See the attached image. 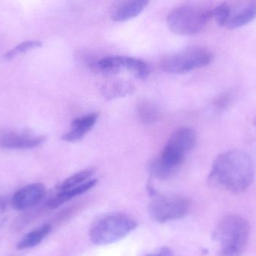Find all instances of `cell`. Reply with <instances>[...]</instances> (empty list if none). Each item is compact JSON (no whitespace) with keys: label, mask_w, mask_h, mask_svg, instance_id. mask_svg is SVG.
Returning <instances> with one entry per match:
<instances>
[{"label":"cell","mask_w":256,"mask_h":256,"mask_svg":"<svg viewBox=\"0 0 256 256\" xmlns=\"http://www.w3.org/2000/svg\"><path fill=\"white\" fill-rule=\"evenodd\" d=\"M50 225L45 224L24 235L16 244L18 249H31L38 246L50 233Z\"/></svg>","instance_id":"obj_15"},{"label":"cell","mask_w":256,"mask_h":256,"mask_svg":"<svg viewBox=\"0 0 256 256\" xmlns=\"http://www.w3.org/2000/svg\"><path fill=\"white\" fill-rule=\"evenodd\" d=\"M99 67L106 72H120L126 70L138 78H147L150 73L148 66L142 60L124 56H112L102 59Z\"/></svg>","instance_id":"obj_7"},{"label":"cell","mask_w":256,"mask_h":256,"mask_svg":"<svg viewBox=\"0 0 256 256\" xmlns=\"http://www.w3.org/2000/svg\"><path fill=\"white\" fill-rule=\"evenodd\" d=\"M148 4L146 0H131L123 2L112 10V19L116 22L129 21L140 15Z\"/></svg>","instance_id":"obj_13"},{"label":"cell","mask_w":256,"mask_h":256,"mask_svg":"<svg viewBox=\"0 0 256 256\" xmlns=\"http://www.w3.org/2000/svg\"><path fill=\"white\" fill-rule=\"evenodd\" d=\"M250 225L246 219L230 214L221 219L214 231L220 256H240L246 250L250 239Z\"/></svg>","instance_id":"obj_2"},{"label":"cell","mask_w":256,"mask_h":256,"mask_svg":"<svg viewBox=\"0 0 256 256\" xmlns=\"http://www.w3.org/2000/svg\"><path fill=\"white\" fill-rule=\"evenodd\" d=\"M212 18V10L186 5L174 8L168 13L167 24L176 34L192 36L202 31Z\"/></svg>","instance_id":"obj_4"},{"label":"cell","mask_w":256,"mask_h":256,"mask_svg":"<svg viewBox=\"0 0 256 256\" xmlns=\"http://www.w3.org/2000/svg\"><path fill=\"white\" fill-rule=\"evenodd\" d=\"M98 118V114L92 113L75 119L72 123L70 130L64 134L62 139L70 143L81 141L93 129Z\"/></svg>","instance_id":"obj_11"},{"label":"cell","mask_w":256,"mask_h":256,"mask_svg":"<svg viewBox=\"0 0 256 256\" xmlns=\"http://www.w3.org/2000/svg\"><path fill=\"white\" fill-rule=\"evenodd\" d=\"M6 210H7V202L2 198H0V225L4 222V215Z\"/></svg>","instance_id":"obj_22"},{"label":"cell","mask_w":256,"mask_h":256,"mask_svg":"<svg viewBox=\"0 0 256 256\" xmlns=\"http://www.w3.org/2000/svg\"><path fill=\"white\" fill-rule=\"evenodd\" d=\"M142 256H158L156 254H148V255H144Z\"/></svg>","instance_id":"obj_24"},{"label":"cell","mask_w":256,"mask_h":256,"mask_svg":"<svg viewBox=\"0 0 256 256\" xmlns=\"http://www.w3.org/2000/svg\"><path fill=\"white\" fill-rule=\"evenodd\" d=\"M213 60V54L204 48H191L167 56L161 67L172 74H185L206 67Z\"/></svg>","instance_id":"obj_5"},{"label":"cell","mask_w":256,"mask_h":256,"mask_svg":"<svg viewBox=\"0 0 256 256\" xmlns=\"http://www.w3.org/2000/svg\"><path fill=\"white\" fill-rule=\"evenodd\" d=\"M96 183H97V180L92 178L78 187L73 188L64 192H58L55 196L52 197L48 201V207L51 209L57 208L67 201H70L72 198L88 192L90 189L96 186Z\"/></svg>","instance_id":"obj_14"},{"label":"cell","mask_w":256,"mask_h":256,"mask_svg":"<svg viewBox=\"0 0 256 256\" xmlns=\"http://www.w3.org/2000/svg\"><path fill=\"white\" fill-rule=\"evenodd\" d=\"M230 12H231V6L228 3H222L212 10V18H214L215 21L220 26L226 27L227 21L230 18Z\"/></svg>","instance_id":"obj_20"},{"label":"cell","mask_w":256,"mask_h":256,"mask_svg":"<svg viewBox=\"0 0 256 256\" xmlns=\"http://www.w3.org/2000/svg\"><path fill=\"white\" fill-rule=\"evenodd\" d=\"M104 94L108 99H115L117 97L126 96L132 91V87L126 82H114L108 85L104 89Z\"/></svg>","instance_id":"obj_18"},{"label":"cell","mask_w":256,"mask_h":256,"mask_svg":"<svg viewBox=\"0 0 256 256\" xmlns=\"http://www.w3.org/2000/svg\"><path fill=\"white\" fill-rule=\"evenodd\" d=\"M46 195V188L42 183L27 185L14 194L12 207L16 210H25L36 207Z\"/></svg>","instance_id":"obj_8"},{"label":"cell","mask_w":256,"mask_h":256,"mask_svg":"<svg viewBox=\"0 0 256 256\" xmlns=\"http://www.w3.org/2000/svg\"><path fill=\"white\" fill-rule=\"evenodd\" d=\"M158 256H173L172 252L170 248L167 246H164L160 249L159 252L156 253Z\"/></svg>","instance_id":"obj_23"},{"label":"cell","mask_w":256,"mask_h":256,"mask_svg":"<svg viewBox=\"0 0 256 256\" xmlns=\"http://www.w3.org/2000/svg\"><path fill=\"white\" fill-rule=\"evenodd\" d=\"M256 18V1L246 2L242 6L232 8L230 18L226 27L238 29L252 22Z\"/></svg>","instance_id":"obj_12"},{"label":"cell","mask_w":256,"mask_h":256,"mask_svg":"<svg viewBox=\"0 0 256 256\" xmlns=\"http://www.w3.org/2000/svg\"><path fill=\"white\" fill-rule=\"evenodd\" d=\"M137 114L140 120L147 124L158 121L161 115L159 108L147 99L140 101L137 106Z\"/></svg>","instance_id":"obj_17"},{"label":"cell","mask_w":256,"mask_h":256,"mask_svg":"<svg viewBox=\"0 0 256 256\" xmlns=\"http://www.w3.org/2000/svg\"><path fill=\"white\" fill-rule=\"evenodd\" d=\"M230 98H231V95L230 93H224L219 97L216 98L214 105L219 108H225L230 103Z\"/></svg>","instance_id":"obj_21"},{"label":"cell","mask_w":256,"mask_h":256,"mask_svg":"<svg viewBox=\"0 0 256 256\" xmlns=\"http://www.w3.org/2000/svg\"><path fill=\"white\" fill-rule=\"evenodd\" d=\"M46 137L30 135L24 132H4L0 133V148L9 150H27L43 144Z\"/></svg>","instance_id":"obj_9"},{"label":"cell","mask_w":256,"mask_h":256,"mask_svg":"<svg viewBox=\"0 0 256 256\" xmlns=\"http://www.w3.org/2000/svg\"><path fill=\"white\" fill-rule=\"evenodd\" d=\"M209 180L232 193L246 191L255 178L252 158L242 150L224 152L216 156L212 165Z\"/></svg>","instance_id":"obj_1"},{"label":"cell","mask_w":256,"mask_h":256,"mask_svg":"<svg viewBox=\"0 0 256 256\" xmlns=\"http://www.w3.org/2000/svg\"><path fill=\"white\" fill-rule=\"evenodd\" d=\"M254 126H256V120H254Z\"/></svg>","instance_id":"obj_25"},{"label":"cell","mask_w":256,"mask_h":256,"mask_svg":"<svg viewBox=\"0 0 256 256\" xmlns=\"http://www.w3.org/2000/svg\"><path fill=\"white\" fill-rule=\"evenodd\" d=\"M152 199L148 206L150 217L165 223L184 217L190 209V202L184 197L177 195H160L154 189H149Z\"/></svg>","instance_id":"obj_6"},{"label":"cell","mask_w":256,"mask_h":256,"mask_svg":"<svg viewBox=\"0 0 256 256\" xmlns=\"http://www.w3.org/2000/svg\"><path fill=\"white\" fill-rule=\"evenodd\" d=\"M42 45V42H39V41L30 40L21 42L19 45H16L14 48H12V50L4 54L3 55V60H6V61L12 60L16 55H19L20 54L27 52V51L34 49V48H39Z\"/></svg>","instance_id":"obj_19"},{"label":"cell","mask_w":256,"mask_h":256,"mask_svg":"<svg viewBox=\"0 0 256 256\" xmlns=\"http://www.w3.org/2000/svg\"><path fill=\"white\" fill-rule=\"evenodd\" d=\"M196 141V135L194 129L180 128L173 132L165 147L185 158L188 153L194 148Z\"/></svg>","instance_id":"obj_10"},{"label":"cell","mask_w":256,"mask_h":256,"mask_svg":"<svg viewBox=\"0 0 256 256\" xmlns=\"http://www.w3.org/2000/svg\"><path fill=\"white\" fill-rule=\"evenodd\" d=\"M94 173H96V170L93 168H86L82 171H79L61 182L56 186V191L58 192H64V191L78 187L92 179V177H93Z\"/></svg>","instance_id":"obj_16"},{"label":"cell","mask_w":256,"mask_h":256,"mask_svg":"<svg viewBox=\"0 0 256 256\" xmlns=\"http://www.w3.org/2000/svg\"><path fill=\"white\" fill-rule=\"evenodd\" d=\"M136 221L123 213H110L96 219L90 230L92 243L98 246L110 244L126 237L136 228Z\"/></svg>","instance_id":"obj_3"}]
</instances>
